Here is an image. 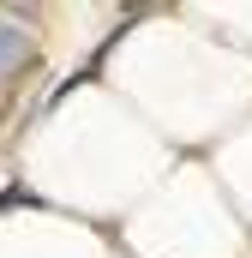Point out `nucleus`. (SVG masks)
Returning <instances> with one entry per match:
<instances>
[{"label": "nucleus", "mask_w": 252, "mask_h": 258, "mask_svg": "<svg viewBox=\"0 0 252 258\" xmlns=\"http://www.w3.org/2000/svg\"><path fill=\"white\" fill-rule=\"evenodd\" d=\"M36 54V42H30V30L24 24H12V18H0V78H12L18 66Z\"/></svg>", "instance_id": "f257e3e1"}]
</instances>
